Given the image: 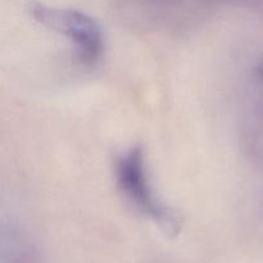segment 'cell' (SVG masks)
Instances as JSON below:
<instances>
[{"label":"cell","mask_w":263,"mask_h":263,"mask_svg":"<svg viewBox=\"0 0 263 263\" xmlns=\"http://www.w3.org/2000/svg\"><path fill=\"white\" fill-rule=\"evenodd\" d=\"M116 176L123 194L133 202L139 212L154 221L166 235L175 236L180 233L182 225L180 215L159 202L152 190L140 146H134L118 158Z\"/></svg>","instance_id":"1"},{"label":"cell","mask_w":263,"mask_h":263,"mask_svg":"<svg viewBox=\"0 0 263 263\" xmlns=\"http://www.w3.org/2000/svg\"><path fill=\"white\" fill-rule=\"evenodd\" d=\"M261 74H262V77H263V66L261 67Z\"/></svg>","instance_id":"3"},{"label":"cell","mask_w":263,"mask_h":263,"mask_svg":"<svg viewBox=\"0 0 263 263\" xmlns=\"http://www.w3.org/2000/svg\"><path fill=\"white\" fill-rule=\"evenodd\" d=\"M28 10L39 23L71 37L81 63L92 66L99 61L104 41L100 26L94 18L80 10L48 7L40 2L31 3Z\"/></svg>","instance_id":"2"}]
</instances>
